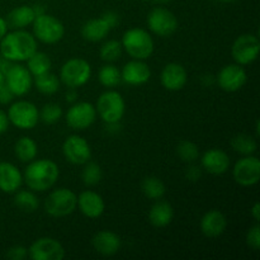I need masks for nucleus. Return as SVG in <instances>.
Masks as SVG:
<instances>
[{
    "mask_svg": "<svg viewBox=\"0 0 260 260\" xmlns=\"http://www.w3.org/2000/svg\"><path fill=\"white\" fill-rule=\"evenodd\" d=\"M37 51V40L24 29H15L7 33L0 41V53L12 62L27 61Z\"/></svg>",
    "mask_w": 260,
    "mask_h": 260,
    "instance_id": "obj_1",
    "label": "nucleus"
},
{
    "mask_svg": "<svg viewBox=\"0 0 260 260\" xmlns=\"http://www.w3.org/2000/svg\"><path fill=\"white\" fill-rule=\"evenodd\" d=\"M60 169L57 164L50 159L32 160L25 168L23 180L33 192H45L57 182Z\"/></svg>",
    "mask_w": 260,
    "mask_h": 260,
    "instance_id": "obj_2",
    "label": "nucleus"
},
{
    "mask_svg": "<svg viewBox=\"0 0 260 260\" xmlns=\"http://www.w3.org/2000/svg\"><path fill=\"white\" fill-rule=\"evenodd\" d=\"M122 47L134 60H147L154 52V40L147 30L131 28L123 33Z\"/></svg>",
    "mask_w": 260,
    "mask_h": 260,
    "instance_id": "obj_3",
    "label": "nucleus"
},
{
    "mask_svg": "<svg viewBox=\"0 0 260 260\" xmlns=\"http://www.w3.org/2000/svg\"><path fill=\"white\" fill-rule=\"evenodd\" d=\"M78 207V196L68 188H57L52 190L45 200V211L55 218L66 217Z\"/></svg>",
    "mask_w": 260,
    "mask_h": 260,
    "instance_id": "obj_4",
    "label": "nucleus"
},
{
    "mask_svg": "<svg viewBox=\"0 0 260 260\" xmlns=\"http://www.w3.org/2000/svg\"><path fill=\"white\" fill-rule=\"evenodd\" d=\"M32 28L36 40L46 45H55L60 42L65 36V27L62 23L47 13L37 15L33 20Z\"/></svg>",
    "mask_w": 260,
    "mask_h": 260,
    "instance_id": "obj_5",
    "label": "nucleus"
},
{
    "mask_svg": "<svg viewBox=\"0 0 260 260\" xmlns=\"http://www.w3.org/2000/svg\"><path fill=\"white\" fill-rule=\"evenodd\" d=\"M96 113L106 123H114L119 122L126 111L124 99L118 91L107 90L96 101Z\"/></svg>",
    "mask_w": 260,
    "mask_h": 260,
    "instance_id": "obj_6",
    "label": "nucleus"
},
{
    "mask_svg": "<svg viewBox=\"0 0 260 260\" xmlns=\"http://www.w3.org/2000/svg\"><path fill=\"white\" fill-rule=\"evenodd\" d=\"M91 76V66L84 58H70L62 65L60 71V80L68 88L76 89L85 85Z\"/></svg>",
    "mask_w": 260,
    "mask_h": 260,
    "instance_id": "obj_7",
    "label": "nucleus"
},
{
    "mask_svg": "<svg viewBox=\"0 0 260 260\" xmlns=\"http://www.w3.org/2000/svg\"><path fill=\"white\" fill-rule=\"evenodd\" d=\"M9 122L20 129H32L40 121V111L28 101H18L8 109Z\"/></svg>",
    "mask_w": 260,
    "mask_h": 260,
    "instance_id": "obj_8",
    "label": "nucleus"
},
{
    "mask_svg": "<svg viewBox=\"0 0 260 260\" xmlns=\"http://www.w3.org/2000/svg\"><path fill=\"white\" fill-rule=\"evenodd\" d=\"M147 27L159 37H169L178 29V19L173 12L164 7H156L147 14Z\"/></svg>",
    "mask_w": 260,
    "mask_h": 260,
    "instance_id": "obj_9",
    "label": "nucleus"
},
{
    "mask_svg": "<svg viewBox=\"0 0 260 260\" xmlns=\"http://www.w3.org/2000/svg\"><path fill=\"white\" fill-rule=\"evenodd\" d=\"M259 51V38L251 33H245L234 41L233 47H231V55L236 63L244 66L253 63L258 58Z\"/></svg>",
    "mask_w": 260,
    "mask_h": 260,
    "instance_id": "obj_10",
    "label": "nucleus"
},
{
    "mask_svg": "<svg viewBox=\"0 0 260 260\" xmlns=\"http://www.w3.org/2000/svg\"><path fill=\"white\" fill-rule=\"evenodd\" d=\"M233 175L241 187H253L260 179V160L254 155L241 157L234 167Z\"/></svg>",
    "mask_w": 260,
    "mask_h": 260,
    "instance_id": "obj_11",
    "label": "nucleus"
},
{
    "mask_svg": "<svg viewBox=\"0 0 260 260\" xmlns=\"http://www.w3.org/2000/svg\"><path fill=\"white\" fill-rule=\"evenodd\" d=\"M96 118L95 107L88 102H79L73 104L66 113V123L76 131L89 128Z\"/></svg>",
    "mask_w": 260,
    "mask_h": 260,
    "instance_id": "obj_12",
    "label": "nucleus"
},
{
    "mask_svg": "<svg viewBox=\"0 0 260 260\" xmlns=\"http://www.w3.org/2000/svg\"><path fill=\"white\" fill-rule=\"evenodd\" d=\"M28 256L32 260H62L65 249L60 241L53 238H40L28 249Z\"/></svg>",
    "mask_w": 260,
    "mask_h": 260,
    "instance_id": "obj_13",
    "label": "nucleus"
},
{
    "mask_svg": "<svg viewBox=\"0 0 260 260\" xmlns=\"http://www.w3.org/2000/svg\"><path fill=\"white\" fill-rule=\"evenodd\" d=\"M62 154L70 164L84 165L91 159V149L85 139L71 135L63 141Z\"/></svg>",
    "mask_w": 260,
    "mask_h": 260,
    "instance_id": "obj_14",
    "label": "nucleus"
},
{
    "mask_svg": "<svg viewBox=\"0 0 260 260\" xmlns=\"http://www.w3.org/2000/svg\"><path fill=\"white\" fill-rule=\"evenodd\" d=\"M5 85L14 94V96H23L32 89V74L27 66L15 65L10 66L9 70L5 73Z\"/></svg>",
    "mask_w": 260,
    "mask_h": 260,
    "instance_id": "obj_15",
    "label": "nucleus"
},
{
    "mask_svg": "<svg viewBox=\"0 0 260 260\" xmlns=\"http://www.w3.org/2000/svg\"><path fill=\"white\" fill-rule=\"evenodd\" d=\"M248 80V75L244 68L239 63H230L222 68L216 78V83L218 84L222 90L228 93H234L238 91L245 85Z\"/></svg>",
    "mask_w": 260,
    "mask_h": 260,
    "instance_id": "obj_16",
    "label": "nucleus"
},
{
    "mask_svg": "<svg viewBox=\"0 0 260 260\" xmlns=\"http://www.w3.org/2000/svg\"><path fill=\"white\" fill-rule=\"evenodd\" d=\"M121 78L122 81L131 86L144 85L151 78V70L142 60H131L122 69Z\"/></svg>",
    "mask_w": 260,
    "mask_h": 260,
    "instance_id": "obj_17",
    "label": "nucleus"
},
{
    "mask_svg": "<svg viewBox=\"0 0 260 260\" xmlns=\"http://www.w3.org/2000/svg\"><path fill=\"white\" fill-rule=\"evenodd\" d=\"M188 80V74L184 66L177 62H170L164 66L160 75L161 85L169 91L182 90Z\"/></svg>",
    "mask_w": 260,
    "mask_h": 260,
    "instance_id": "obj_18",
    "label": "nucleus"
},
{
    "mask_svg": "<svg viewBox=\"0 0 260 260\" xmlns=\"http://www.w3.org/2000/svg\"><path fill=\"white\" fill-rule=\"evenodd\" d=\"M202 168L212 175H222L230 169V157L223 150L210 149L201 157Z\"/></svg>",
    "mask_w": 260,
    "mask_h": 260,
    "instance_id": "obj_19",
    "label": "nucleus"
},
{
    "mask_svg": "<svg viewBox=\"0 0 260 260\" xmlns=\"http://www.w3.org/2000/svg\"><path fill=\"white\" fill-rule=\"evenodd\" d=\"M78 207L88 218L101 217L106 210L103 197L94 190H84L78 197Z\"/></svg>",
    "mask_w": 260,
    "mask_h": 260,
    "instance_id": "obj_20",
    "label": "nucleus"
},
{
    "mask_svg": "<svg viewBox=\"0 0 260 260\" xmlns=\"http://www.w3.org/2000/svg\"><path fill=\"white\" fill-rule=\"evenodd\" d=\"M200 228L206 238H218L225 233L228 228V218L220 211L211 210L201 218Z\"/></svg>",
    "mask_w": 260,
    "mask_h": 260,
    "instance_id": "obj_21",
    "label": "nucleus"
},
{
    "mask_svg": "<svg viewBox=\"0 0 260 260\" xmlns=\"http://www.w3.org/2000/svg\"><path fill=\"white\" fill-rule=\"evenodd\" d=\"M94 250L103 256H112L117 254L121 249V239L113 231L103 230L94 235L93 240Z\"/></svg>",
    "mask_w": 260,
    "mask_h": 260,
    "instance_id": "obj_22",
    "label": "nucleus"
},
{
    "mask_svg": "<svg viewBox=\"0 0 260 260\" xmlns=\"http://www.w3.org/2000/svg\"><path fill=\"white\" fill-rule=\"evenodd\" d=\"M23 183V175L12 162L0 161V190L15 193Z\"/></svg>",
    "mask_w": 260,
    "mask_h": 260,
    "instance_id": "obj_23",
    "label": "nucleus"
},
{
    "mask_svg": "<svg viewBox=\"0 0 260 260\" xmlns=\"http://www.w3.org/2000/svg\"><path fill=\"white\" fill-rule=\"evenodd\" d=\"M112 29L113 28L102 15L101 18L90 19L84 23V25L81 27V36L84 40L89 41V42H99V41L104 40Z\"/></svg>",
    "mask_w": 260,
    "mask_h": 260,
    "instance_id": "obj_24",
    "label": "nucleus"
},
{
    "mask_svg": "<svg viewBox=\"0 0 260 260\" xmlns=\"http://www.w3.org/2000/svg\"><path fill=\"white\" fill-rule=\"evenodd\" d=\"M174 218L173 206L167 201L157 200L149 211V221L152 226L157 229L167 228Z\"/></svg>",
    "mask_w": 260,
    "mask_h": 260,
    "instance_id": "obj_25",
    "label": "nucleus"
},
{
    "mask_svg": "<svg viewBox=\"0 0 260 260\" xmlns=\"http://www.w3.org/2000/svg\"><path fill=\"white\" fill-rule=\"evenodd\" d=\"M36 18V13L33 7L30 5H20L14 8L12 12L8 14L7 23L9 27L14 29H23L27 25L32 24Z\"/></svg>",
    "mask_w": 260,
    "mask_h": 260,
    "instance_id": "obj_26",
    "label": "nucleus"
},
{
    "mask_svg": "<svg viewBox=\"0 0 260 260\" xmlns=\"http://www.w3.org/2000/svg\"><path fill=\"white\" fill-rule=\"evenodd\" d=\"M15 156L23 162H30L36 159L38 154L37 144L33 139L27 136H23L15 142L14 145Z\"/></svg>",
    "mask_w": 260,
    "mask_h": 260,
    "instance_id": "obj_27",
    "label": "nucleus"
},
{
    "mask_svg": "<svg viewBox=\"0 0 260 260\" xmlns=\"http://www.w3.org/2000/svg\"><path fill=\"white\" fill-rule=\"evenodd\" d=\"M141 190L146 198L157 201L164 197L167 188L162 180L157 177H146L141 183Z\"/></svg>",
    "mask_w": 260,
    "mask_h": 260,
    "instance_id": "obj_28",
    "label": "nucleus"
},
{
    "mask_svg": "<svg viewBox=\"0 0 260 260\" xmlns=\"http://www.w3.org/2000/svg\"><path fill=\"white\" fill-rule=\"evenodd\" d=\"M51 68H52V61L48 57V55L43 52L36 51L27 60V69L33 76H38L45 73H48Z\"/></svg>",
    "mask_w": 260,
    "mask_h": 260,
    "instance_id": "obj_29",
    "label": "nucleus"
},
{
    "mask_svg": "<svg viewBox=\"0 0 260 260\" xmlns=\"http://www.w3.org/2000/svg\"><path fill=\"white\" fill-rule=\"evenodd\" d=\"M35 85L40 93L45 94V95H52V94L57 93L60 89V80L57 76L52 73H45L42 75L35 76Z\"/></svg>",
    "mask_w": 260,
    "mask_h": 260,
    "instance_id": "obj_30",
    "label": "nucleus"
},
{
    "mask_svg": "<svg viewBox=\"0 0 260 260\" xmlns=\"http://www.w3.org/2000/svg\"><path fill=\"white\" fill-rule=\"evenodd\" d=\"M231 147L236 152L246 156V155H253L258 149V145H256V141L251 136L240 134L231 139Z\"/></svg>",
    "mask_w": 260,
    "mask_h": 260,
    "instance_id": "obj_31",
    "label": "nucleus"
},
{
    "mask_svg": "<svg viewBox=\"0 0 260 260\" xmlns=\"http://www.w3.org/2000/svg\"><path fill=\"white\" fill-rule=\"evenodd\" d=\"M98 79L102 85L106 86V88H114L122 81L121 71L118 70L117 66L107 63V65L102 66V69L99 70Z\"/></svg>",
    "mask_w": 260,
    "mask_h": 260,
    "instance_id": "obj_32",
    "label": "nucleus"
},
{
    "mask_svg": "<svg viewBox=\"0 0 260 260\" xmlns=\"http://www.w3.org/2000/svg\"><path fill=\"white\" fill-rule=\"evenodd\" d=\"M14 205L24 212H35L40 206L38 198L30 190H19L14 196Z\"/></svg>",
    "mask_w": 260,
    "mask_h": 260,
    "instance_id": "obj_33",
    "label": "nucleus"
},
{
    "mask_svg": "<svg viewBox=\"0 0 260 260\" xmlns=\"http://www.w3.org/2000/svg\"><path fill=\"white\" fill-rule=\"evenodd\" d=\"M122 50H123V47H122V43L119 41L109 40L102 45L101 50H99V55H101L102 60L112 63L121 57Z\"/></svg>",
    "mask_w": 260,
    "mask_h": 260,
    "instance_id": "obj_34",
    "label": "nucleus"
},
{
    "mask_svg": "<svg viewBox=\"0 0 260 260\" xmlns=\"http://www.w3.org/2000/svg\"><path fill=\"white\" fill-rule=\"evenodd\" d=\"M103 173H102L101 165L96 162H91L89 160L86 164H84L83 173H81V179L86 187H94L102 180Z\"/></svg>",
    "mask_w": 260,
    "mask_h": 260,
    "instance_id": "obj_35",
    "label": "nucleus"
},
{
    "mask_svg": "<svg viewBox=\"0 0 260 260\" xmlns=\"http://www.w3.org/2000/svg\"><path fill=\"white\" fill-rule=\"evenodd\" d=\"M177 154L180 157V160L188 162V164H192V162L197 161L198 157H200V149L194 142L184 140L178 145Z\"/></svg>",
    "mask_w": 260,
    "mask_h": 260,
    "instance_id": "obj_36",
    "label": "nucleus"
},
{
    "mask_svg": "<svg viewBox=\"0 0 260 260\" xmlns=\"http://www.w3.org/2000/svg\"><path fill=\"white\" fill-rule=\"evenodd\" d=\"M62 117V108L56 103H47L40 112V119L46 124H53Z\"/></svg>",
    "mask_w": 260,
    "mask_h": 260,
    "instance_id": "obj_37",
    "label": "nucleus"
},
{
    "mask_svg": "<svg viewBox=\"0 0 260 260\" xmlns=\"http://www.w3.org/2000/svg\"><path fill=\"white\" fill-rule=\"evenodd\" d=\"M246 244L253 250H259L260 249V228L259 225L253 226L249 229L248 234H246Z\"/></svg>",
    "mask_w": 260,
    "mask_h": 260,
    "instance_id": "obj_38",
    "label": "nucleus"
},
{
    "mask_svg": "<svg viewBox=\"0 0 260 260\" xmlns=\"http://www.w3.org/2000/svg\"><path fill=\"white\" fill-rule=\"evenodd\" d=\"M28 256V249L22 245H15L8 250L7 258L10 260H23Z\"/></svg>",
    "mask_w": 260,
    "mask_h": 260,
    "instance_id": "obj_39",
    "label": "nucleus"
},
{
    "mask_svg": "<svg viewBox=\"0 0 260 260\" xmlns=\"http://www.w3.org/2000/svg\"><path fill=\"white\" fill-rule=\"evenodd\" d=\"M185 177L190 182H197L201 177H202V170L197 165H189L185 170Z\"/></svg>",
    "mask_w": 260,
    "mask_h": 260,
    "instance_id": "obj_40",
    "label": "nucleus"
},
{
    "mask_svg": "<svg viewBox=\"0 0 260 260\" xmlns=\"http://www.w3.org/2000/svg\"><path fill=\"white\" fill-rule=\"evenodd\" d=\"M13 98H14V94H13L12 91L9 90V88L4 84V85L0 88V104H9L10 102L13 101Z\"/></svg>",
    "mask_w": 260,
    "mask_h": 260,
    "instance_id": "obj_41",
    "label": "nucleus"
},
{
    "mask_svg": "<svg viewBox=\"0 0 260 260\" xmlns=\"http://www.w3.org/2000/svg\"><path fill=\"white\" fill-rule=\"evenodd\" d=\"M9 118H8V114L5 113L3 109H0V135L5 134L9 128Z\"/></svg>",
    "mask_w": 260,
    "mask_h": 260,
    "instance_id": "obj_42",
    "label": "nucleus"
},
{
    "mask_svg": "<svg viewBox=\"0 0 260 260\" xmlns=\"http://www.w3.org/2000/svg\"><path fill=\"white\" fill-rule=\"evenodd\" d=\"M103 17L106 18L107 22H108L109 24H111L112 28H114L119 23L118 14H117V13H114V12H106L103 14Z\"/></svg>",
    "mask_w": 260,
    "mask_h": 260,
    "instance_id": "obj_43",
    "label": "nucleus"
},
{
    "mask_svg": "<svg viewBox=\"0 0 260 260\" xmlns=\"http://www.w3.org/2000/svg\"><path fill=\"white\" fill-rule=\"evenodd\" d=\"M250 213H251V217H253L256 222H259L260 221V203L259 202L254 203V206L250 210Z\"/></svg>",
    "mask_w": 260,
    "mask_h": 260,
    "instance_id": "obj_44",
    "label": "nucleus"
},
{
    "mask_svg": "<svg viewBox=\"0 0 260 260\" xmlns=\"http://www.w3.org/2000/svg\"><path fill=\"white\" fill-rule=\"evenodd\" d=\"M12 65H13L12 61L7 60V58H4L2 56V58H0V71H2V73L4 74V75H5V73H7V71L9 70L10 66H12Z\"/></svg>",
    "mask_w": 260,
    "mask_h": 260,
    "instance_id": "obj_45",
    "label": "nucleus"
},
{
    "mask_svg": "<svg viewBox=\"0 0 260 260\" xmlns=\"http://www.w3.org/2000/svg\"><path fill=\"white\" fill-rule=\"evenodd\" d=\"M8 28H9V25H8L7 19L0 17V41H2L3 38H4V36L8 33Z\"/></svg>",
    "mask_w": 260,
    "mask_h": 260,
    "instance_id": "obj_46",
    "label": "nucleus"
},
{
    "mask_svg": "<svg viewBox=\"0 0 260 260\" xmlns=\"http://www.w3.org/2000/svg\"><path fill=\"white\" fill-rule=\"evenodd\" d=\"M76 98H78V94H76L75 89H70V90H69L68 93H66V101L70 102V103L75 102Z\"/></svg>",
    "mask_w": 260,
    "mask_h": 260,
    "instance_id": "obj_47",
    "label": "nucleus"
},
{
    "mask_svg": "<svg viewBox=\"0 0 260 260\" xmlns=\"http://www.w3.org/2000/svg\"><path fill=\"white\" fill-rule=\"evenodd\" d=\"M5 84V76H4V74L2 73V71H0V88H2L3 85H4Z\"/></svg>",
    "mask_w": 260,
    "mask_h": 260,
    "instance_id": "obj_48",
    "label": "nucleus"
},
{
    "mask_svg": "<svg viewBox=\"0 0 260 260\" xmlns=\"http://www.w3.org/2000/svg\"><path fill=\"white\" fill-rule=\"evenodd\" d=\"M156 4H168V3H170L172 0H154Z\"/></svg>",
    "mask_w": 260,
    "mask_h": 260,
    "instance_id": "obj_49",
    "label": "nucleus"
},
{
    "mask_svg": "<svg viewBox=\"0 0 260 260\" xmlns=\"http://www.w3.org/2000/svg\"><path fill=\"white\" fill-rule=\"evenodd\" d=\"M220 2H223V3H233V2H235V0H220Z\"/></svg>",
    "mask_w": 260,
    "mask_h": 260,
    "instance_id": "obj_50",
    "label": "nucleus"
}]
</instances>
